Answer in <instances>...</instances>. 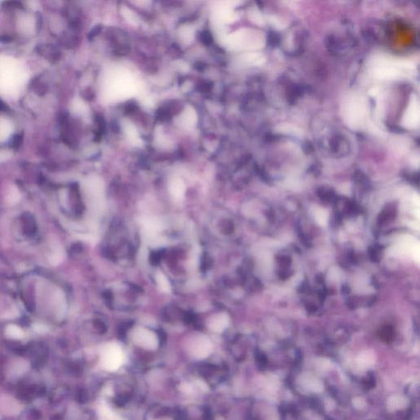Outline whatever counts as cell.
Instances as JSON below:
<instances>
[{
  "mask_svg": "<svg viewBox=\"0 0 420 420\" xmlns=\"http://www.w3.org/2000/svg\"><path fill=\"white\" fill-rule=\"evenodd\" d=\"M141 223L147 232L158 233L164 228V222L155 217H146L142 218Z\"/></svg>",
  "mask_w": 420,
  "mask_h": 420,
  "instance_id": "8",
  "label": "cell"
},
{
  "mask_svg": "<svg viewBox=\"0 0 420 420\" xmlns=\"http://www.w3.org/2000/svg\"><path fill=\"white\" fill-rule=\"evenodd\" d=\"M101 420H116L117 416L107 406H103L101 413Z\"/></svg>",
  "mask_w": 420,
  "mask_h": 420,
  "instance_id": "12",
  "label": "cell"
},
{
  "mask_svg": "<svg viewBox=\"0 0 420 420\" xmlns=\"http://www.w3.org/2000/svg\"><path fill=\"white\" fill-rule=\"evenodd\" d=\"M229 318L226 314H217L212 316L209 321L208 326L212 332H222L227 328Z\"/></svg>",
  "mask_w": 420,
  "mask_h": 420,
  "instance_id": "7",
  "label": "cell"
},
{
  "mask_svg": "<svg viewBox=\"0 0 420 420\" xmlns=\"http://www.w3.org/2000/svg\"><path fill=\"white\" fill-rule=\"evenodd\" d=\"M169 190H170V192H171L173 196H174L175 198L182 199L185 196L186 189H185L183 182L180 180H175V181H173L170 185Z\"/></svg>",
  "mask_w": 420,
  "mask_h": 420,
  "instance_id": "10",
  "label": "cell"
},
{
  "mask_svg": "<svg viewBox=\"0 0 420 420\" xmlns=\"http://www.w3.org/2000/svg\"><path fill=\"white\" fill-rule=\"evenodd\" d=\"M125 355L120 346L110 343L105 346L101 355V364L107 371H117L124 363Z\"/></svg>",
  "mask_w": 420,
  "mask_h": 420,
  "instance_id": "3",
  "label": "cell"
},
{
  "mask_svg": "<svg viewBox=\"0 0 420 420\" xmlns=\"http://www.w3.org/2000/svg\"><path fill=\"white\" fill-rule=\"evenodd\" d=\"M420 103L418 99L413 97L409 104L402 118V126L407 129H416L420 125Z\"/></svg>",
  "mask_w": 420,
  "mask_h": 420,
  "instance_id": "6",
  "label": "cell"
},
{
  "mask_svg": "<svg viewBox=\"0 0 420 420\" xmlns=\"http://www.w3.org/2000/svg\"><path fill=\"white\" fill-rule=\"evenodd\" d=\"M201 38H202V41L205 44H209L212 42V36H211L210 32H203V34L201 35Z\"/></svg>",
  "mask_w": 420,
  "mask_h": 420,
  "instance_id": "13",
  "label": "cell"
},
{
  "mask_svg": "<svg viewBox=\"0 0 420 420\" xmlns=\"http://www.w3.org/2000/svg\"><path fill=\"white\" fill-rule=\"evenodd\" d=\"M413 64L407 61L389 58L374 59L371 71L380 80H396L403 78L414 71Z\"/></svg>",
  "mask_w": 420,
  "mask_h": 420,
  "instance_id": "1",
  "label": "cell"
},
{
  "mask_svg": "<svg viewBox=\"0 0 420 420\" xmlns=\"http://www.w3.org/2000/svg\"><path fill=\"white\" fill-rule=\"evenodd\" d=\"M168 420V419H166V420Z\"/></svg>",
  "mask_w": 420,
  "mask_h": 420,
  "instance_id": "14",
  "label": "cell"
},
{
  "mask_svg": "<svg viewBox=\"0 0 420 420\" xmlns=\"http://www.w3.org/2000/svg\"><path fill=\"white\" fill-rule=\"evenodd\" d=\"M212 343L208 337L203 334L194 336L188 345V351L191 356L197 359H205L212 352Z\"/></svg>",
  "mask_w": 420,
  "mask_h": 420,
  "instance_id": "5",
  "label": "cell"
},
{
  "mask_svg": "<svg viewBox=\"0 0 420 420\" xmlns=\"http://www.w3.org/2000/svg\"><path fill=\"white\" fill-rule=\"evenodd\" d=\"M131 338L135 344L145 350H154L159 347V340L156 333L144 327H136L131 333Z\"/></svg>",
  "mask_w": 420,
  "mask_h": 420,
  "instance_id": "4",
  "label": "cell"
},
{
  "mask_svg": "<svg viewBox=\"0 0 420 420\" xmlns=\"http://www.w3.org/2000/svg\"><path fill=\"white\" fill-rule=\"evenodd\" d=\"M342 114L350 127L359 128L364 124L368 114L366 101L360 96L350 97L343 105Z\"/></svg>",
  "mask_w": 420,
  "mask_h": 420,
  "instance_id": "2",
  "label": "cell"
},
{
  "mask_svg": "<svg viewBox=\"0 0 420 420\" xmlns=\"http://www.w3.org/2000/svg\"><path fill=\"white\" fill-rule=\"evenodd\" d=\"M23 222H24L23 225H24L25 232H27V234L34 233L35 226L34 221L30 215H26V218L23 219Z\"/></svg>",
  "mask_w": 420,
  "mask_h": 420,
  "instance_id": "11",
  "label": "cell"
},
{
  "mask_svg": "<svg viewBox=\"0 0 420 420\" xmlns=\"http://www.w3.org/2000/svg\"><path fill=\"white\" fill-rule=\"evenodd\" d=\"M157 285L159 290L164 293H170L172 291V286L169 279L162 272H158L155 275Z\"/></svg>",
  "mask_w": 420,
  "mask_h": 420,
  "instance_id": "9",
  "label": "cell"
}]
</instances>
